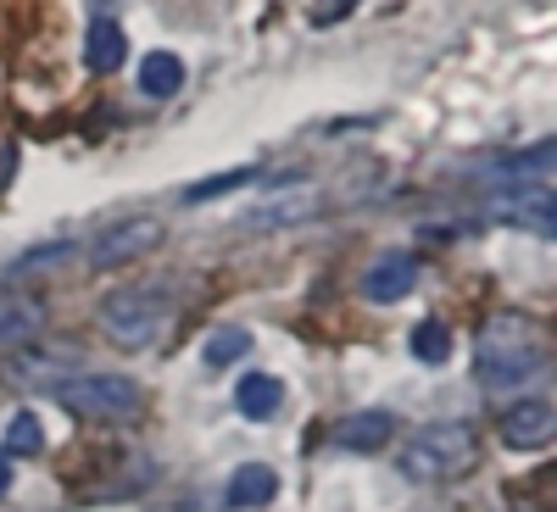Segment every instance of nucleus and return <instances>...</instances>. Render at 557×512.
I'll return each instance as SVG.
<instances>
[{
  "instance_id": "nucleus-1",
  "label": "nucleus",
  "mask_w": 557,
  "mask_h": 512,
  "mask_svg": "<svg viewBox=\"0 0 557 512\" xmlns=\"http://www.w3.org/2000/svg\"><path fill=\"white\" fill-rule=\"evenodd\" d=\"M474 367H480V379L491 390L541 374V367H546V335H541V323L530 312H496L485 329H480Z\"/></svg>"
},
{
  "instance_id": "nucleus-2",
  "label": "nucleus",
  "mask_w": 557,
  "mask_h": 512,
  "mask_svg": "<svg viewBox=\"0 0 557 512\" xmlns=\"http://www.w3.org/2000/svg\"><path fill=\"white\" fill-rule=\"evenodd\" d=\"M469 462H474V429L469 424H430V429H418L412 440H401V451H396V469L412 485L457 479Z\"/></svg>"
},
{
  "instance_id": "nucleus-3",
  "label": "nucleus",
  "mask_w": 557,
  "mask_h": 512,
  "mask_svg": "<svg viewBox=\"0 0 557 512\" xmlns=\"http://www.w3.org/2000/svg\"><path fill=\"white\" fill-rule=\"evenodd\" d=\"M96 317H101V329H107L117 346L139 351V346H151V340L168 335V323H173V296H168V290H151V285L112 290V296L101 301Z\"/></svg>"
},
{
  "instance_id": "nucleus-4",
  "label": "nucleus",
  "mask_w": 557,
  "mask_h": 512,
  "mask_svg": "<svg viewBox=\"0 0 557 512\" xmlns=\"http://www.w3.org/2000/svg\"><path fill=\"white\" fill-rule=\"evenodd\" d=\"M57 407L89 424H117V417L139 412V385L123 374H73L57 385Z\"/></svg>"
},
{
  "instance_id": "nucleus-5",
  "label": "nucleus",
  "mask_w": 557,
  "mask_h": 512,
  "mask_svg": "<svg viewBox=\"0 0 557 512\" xmlns=\"http://www.w3.org/2000/svg\"><path fill=\"white\" fill-rule=\"evenodd\" d=\"M84 362L78 346H45V340H23L12 357H0V385L7 390H45L73 379V367Z\"/></svg>"
},
{
  "instance_id": "nucleus-6",
  "label": "nucleus",
  "mask_w": 557,
  "mask_h": 512,
  "mask_svg": "<svg viewBox=\"0 0 557 512\" xmlns=\"http://www.w3.org/2000/svg\"><path fill=\"white\" fill-rule=\"evenodd\" d=\"M157 246H162V217H123V223L101 228V235L89 240V262L96 267H123V262H139Z\"/></svg>"
},
{
  "instance_id": "nucleus-7",
  "label": "nucleus",
  "mask_w": 557,
  "mask_h": 512,
  "mask_svg": "<svg viewBox=\"0 0 557 512\" xmlns=\"http://www.w3.org/2000/svg\"><path fill=\"white\" fill-rule=\"evenodd\" d=\"M552 429H557V412H552V401H513L502 412V440L513 446V451H541L546 440H552Z\"/></svg>"
},
{
  "instance_id": "nucleus-8",
  "label": "nucleus",
  "mask_w": 557,
  "mask_h": 512,
  "mask_svg": "<svg viewBox=\"0 0 557 512\" xmlns=\"http://www.w3.org/2000/svg\"><path fill=\"white\" fill-rule=\"evenodd\" d=\"M318 212H323V190L318 184H301V190H290V196H273V201L240 212V223L246 228H290V223H307Z\"/></svg>"
},
{
  "instance_id": "nucleus-9",
  "label": "nucleus",
  "mask_w": 557,
  "mask_h": 512,
  "mask_svg": "<svg viewBox=\"0 0 557 512\" xmlns=\"http://www.w3.org/2000/svg\"><path fill=\"white\" fill-rule=\"evenodd\" d=\"M412 285H418V262H412L407 251H385L374 267L362 273V296H368V301H380V307L412 296Z\"/></svg>"
},
{
  "instance_id": "nucleus-10",
  "label": "nucleus",
  "mask_w": 557,
  "mask_h": 512,
  "mask_svg": "<svg viewBox=\"0 0 557 512\" xmlns=\"http://www.w3.org/2000/svg\"><path fill=\"white\" fill-rule=\"evenodd\" d=\"M502 217L535 228V235H552V228H557V196L546 190V184H524V190H513L502 201Z\"/></svg>"
},
{
  "instance_id": "nucleus-11",
  "label": "nucleus",
  "mask_w": 557,
  "mask_h": 512,
  "mask_svg": "<svg viewBox=\"0 0 557 512\" xmlns=\"http://www.w3.org/2000/svg\"><path fill=\"white\" fill-rule=\"evenodd\" d=\"M45 329V307L23 290H0V346H23Z\"/></svg>"
},
{
  "instance_id": "nucleus-12",
  "label": "nucleus",
  "mask_w": 557,
  "mask_h": 512,
  "mask_svg": "<svg viewBox=\"0 0 557 512\" xmlns=\"http://www.w3.org/2000/svg\"><path fill=\"white\" fill-rule=\"evenodd\" d=\"M123 57H128V34H123L112 17H96V23H89V39H84L89 73H117Z\"/></svg>"
},
{
  "instance_id": "nucleus-13",
  "label": "nucleus",
  "mask_w": 557,
  "mask_h": 512,
  "mask_svg": "<svg viewBox=\"0 0 557 512\" xmlns=\"http://www.w3.org/2000/svg\"><path fill=\"white\" fill-rule=\"evenodd\" d=\"M391 429H396L391 412H351V417L335 424V446H346V451H380L391 440Z\"/></svg>"
},
{
  "instance_id": "nucleus-14",
  "label": "nucleus",
  "mask_w": 557,
  "mask_h": 512,
  "mask_svg": "<svg viewBox=\"0 0 557 512\" xmlns=\"http://www.w3.org/2000/svg\"><path fill=\"white\" fill-rule=\"evenodd\" d=\"M273 496H278V474L262 469V462H246V469L228 479V490H223V501L235 507V512H246V507H268Z\"/></svg>"
},
{
  "instance_id": "nucleus-15",
  "label": "nucleus",
  "mask_w": 557,
  "mask_h": 512,
  "mask_svg": "<svg viewBox=\"0 0 557 512\" xmlns=\"http://www.w3.org/2000/svg\"><path fill=\"white\" fill-rule=\"evenodd\" d=\"M178 84H184V62H178L173 51H151L146 62H139V89H146L151 101L178 96Z\"/></svg>"
},
{
  "instance_id": "nucleus-16",
  "label": "nucleus",
  "mask_w": 557,
  "mask_h": 512,
  "mask_svg": "<svg viewBox=\"0 0 557 512\" xmlns=\"http://www.w3.org/2000/svg\"><path fill=\"white\" fill-rule=\"evenodd\" d=\"M278 401H285V385H278L273 374H246V379L235 385V407H240L246 417H273Z\"/></svg>"
},
{
  "instance_id": "nucleus-17",
  "label": "nucleus",
  "mask_w": 557,
  "mask_h": 512,
  "mask_svg": "<svg viewBox=\"0 0 557 512\" xmlns=\"http://www.w3.org/2000/svg\"><path fill=\"white\" fill-rule=\"evenodd\" d=\"M412 357L418 362H430V367H441L446 357H451V329H446V323H418V329H412Z\"/></svg>"
},
{
  "instance_id": "nucleus-18",
  "label": "nucleus",
  "mask_w": 557,
  "mask_h": 512,
  "mask_svg": "<svg viewBox=\"0 0 557 512\" xmlns=\"http://www.w3.org/2000/svg\"><path fill=\"white\" fill-rule=\"evenodd\" d=\"M7 451L12 457H39L45 451V429H39L34 412H17L12 424H7Z\"/></svg>"
},
{
  "instance_id": "nucleus-19",
  "label": "nucleus",
  "mask_w": 557,
  "mask_h": 512,
  "mask_svg": "<svg viewBox=\"0 0 557 512\" xmlns=\"http://www.w3.org/2000/svg\"><path fill=\"white\" fill-rule=\"evenodd\" d=\"M251 351V335L246 329H218L207 340V367H228V362H240Z\"/></svg>"
},
{
  "instance_id": "nucleus-20",
  "label": "nucleus",
  "mask_w": 557,
  "mask_h": 512,
  "mask_svg": "<svg viewBox=\"0 0 557 512\" xmlns=\"http://www.w3.org/2000/svg\"><path fill=\"white\" fill-rule=\"evenodd\" d=\"M251 178H262L257 167H235V173H218V178H207V184H190L184 190V201H212V196H228V190H240V184H251Z\"/></svg>"
},
{
  "instance_id": "nucleus-21",
  "label": "nucleus",
  "mask_w": 557,
  "mask_h": 512,
  "mask_svg": "<svg viewBox=\"0 0 557 512\" xmlns=\"http://www.w3.org/2000/svg\"><path fill=\"white\" fill-rule=\"evenodd\" d=\"M67 257H73V246H39V251L17 257L12 273H39V267H57V262H67Z\"/></svg>"
},
{
  "instance_id": "nucleus-22",
  "label": "nucleus",
  "mask_w": 557,
  "mask_h": 512,
  "mask_svg": "<svg viewBox=\"0 0 557 512\" xmlns=\"http://www.w3.org/2000/svg\"><path fill=\"white\" fill-rule=\"evenodd\" d=\"M357 7V0H318V7H312V28H330L335 17H346Z\"/></svg>"
},
{
  "instance_id": "nucleus-23",
  "label": "nucleus",
  "mask_w": 557,
  "mask_h": 512,
  "mask_svg": "<svg viewBox=\"0 0 557 512\" xmlns=\"http://www.w3.org/2000/svg\"><path fill=\"white\" fill-rule=\"evenodd\" d=\"M7 490H12V462L0 457V496H7Z\"/></svg>"
}]
</instances>
